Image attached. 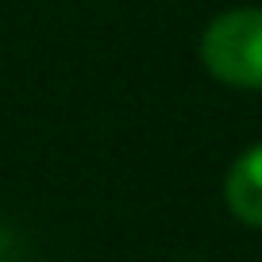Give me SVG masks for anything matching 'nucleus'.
I'll list each match as a JSON object with an SVG mask.
<instances>
[{
	"instance_id": "obj_1",
	"label": "nucleus",
	"mask_w": 262,
	"mask_h": 262,
	"mask_svg": "<svg viewBox=\"0 0 262 262\" xmlns=\"http://www.w3.org/2000/svg\"><path fill=\"white\" fill-rule=\"evenodd\" d=\"M201 62L231 89H262V8H231L201 35Z\"/></svg>"
},
{
	"instance_id": "obj_2",
	"label": "nucleus",
	"mask_w": 262,
	"mask_h": 262,
	"mask_svg": "<svg viewBox=\"0 0 262 262\" xmlns=\"http://www.w3.org/2000/svg\"><path fill=\"white\" fill-rule=\"evenodd\" d=\"M224 201L235 220L262 228V143L231 162L228 178H224Z\"/></svg>"
}]
</instances>
